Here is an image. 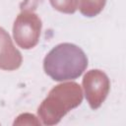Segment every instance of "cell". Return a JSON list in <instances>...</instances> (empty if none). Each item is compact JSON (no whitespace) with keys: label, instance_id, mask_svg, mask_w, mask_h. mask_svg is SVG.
Returning a JSON list of instances; mask_svg holds the SVG:
<instances>
[{"label":"cell","instance_id":"3","mask_svg":"<svg viewBox=\"0 0 126 126\" xmlns=\"http://www.w3.org/2000/svg\"><path fill=\"white\" fill-rule=\"evenodd\" d=\"M41 20L31 10H23L16 18L13 26V36L23 49L33 48L39 40Z\"/></svg>","mask_w":126,"mask_h":126},{"label":"cell","instance_id":"1","mask_svg":"<svg viewBox=\"0 0 126 126\" xmlns=\"http://www.w3.org/2000/svg\"><path fill=\"white\" fill-rule=\"evenodd\" d=\"M88 67V58L79 46L64 42L53 47L43 60L46 75L57 82L75 80Z\"/></svg>","mask_w":126,"mask_h":126},{"label":"cell","instance_id":"2","mask_svg":"<svg viewBox=\"0 0 126 126\" xmlns=\"http://www.w3.org/2000/svg\"><path fill=\"white\" fill-rule=\"evenodd\" d=\"M83 100V92L79 84L66 82L55 86L40 103L37 114L45 125L57 124L71 109Z\"/></svg>","mask_w":126,"mask_h":126},{"label":"cell","instance_id":"6","mask_svg":"<svg viewBox=\"0 0 126 126\" xmlns=\"http://www.w3.org/2000/svg\"><path fill=\"white\" fill-rule=\"evenodd\" d=\"M106 0H80V12L86 17H94L104 8Z\"/></svg>","mask_w":126,"mask_h":126},{"label":"cell","instance_id":"5","mask_svg":"<svg viewBox=\"0 0 126 126\" xmlns=\"http://www.w3.org/2000/svg\"><path fill=\"white\" fill-rule=\"evenodd\" d=\"M23 62L21 52L14 46L9 33L0 27V69L14 71Z\"/></svg>","mask_w":126,"mask_h":126},{"label":"cell","instance_id":"7","mask_svg":"<svg viewBox=\"0 0 126 126\" xmlns=\"http://www.w3.org/2000/svg\"><path fill=\"white\" fill-rule=\"evenodd\" d=\"M52 7L65 14H73L77 11L79 0H50Z\"/></svg>","mask_w":126,"mask_h":126},{"label":"cell","instance_id":"4","mask_svg":"<svg viewBox=\"0 0 126 126\" xmlns=\"http://www.w3.org/2000/svg\"><path fill=\"white\" fill-rule=\"evenodd\" d=\"M82 84L91 108L97 109L110 91V82L107 75L98 69L90 70L85 74Z\"/></svg>","mask_w":126,"mask_h":126}]
</instances>
